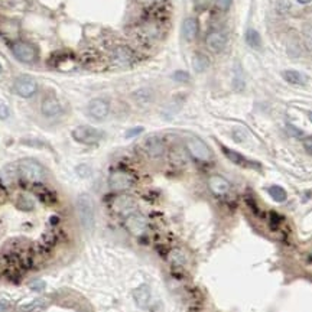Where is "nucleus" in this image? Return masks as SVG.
<instances>
[{"instance_id": "nucleus-1", "label": "nucleus", "mask_w": 312, "mask_h": 312, "mask_svg": "<svg viewBox=\"0 0 312 312\" xmlns=\"http://www.w3.org/2000/svg\"><path fill=\"white\" fill-rule=\"evenodd\" d=\"M77 214L80 218L81 225L90 232L94 228V223H96V207H94V201L93 198L87 195V194H81L77 198Z\"/></svg>"}, {"instance_id": "nucleus-2", "label": "nucleus", "mask_w": 312, "mask_h": 312, "mask_svg": "<svg viewBox=\"0 0 312 312\" xmlns=\"http://www.w3.org/2000/svg\"><path fill=\"white\" fill-rule=\"evenodd\" d=\"M17 169H19V174L22 175V178H25L29 182L38 184V182H42L45 178V171L42 168V165L33 159L20 160L17 165Z\"/></svg>"}, {"instance_id": "nucleus-3", "label": "nucleus", "mask_w": 312, "mask_h": 312, "mask_svg": "<svg viewBox=\"0 0 312 312\" xmlns=\"http://www.w3.org/2000/svg\"><path fill=\"white\" fill-rule=\"evenodd\" d=\"M185 144H186V149L188 152L191 153L192 158H195L197 160H201V162H208V160L213 159V152L211 149L208 148V144L197 136H190L186 137L185 140Z\"/></svg>"}, {"instance_id": "nucleus-4", "label": "nucleus", "mask_w": 312, "mask_h": 312, "mask_svg": "<svg viewBox=\"0 0 312 312\" xmlns=\"http://www.w3.org/2000/svg\"><path fill=\"white\" fill-rule=\"evenodd\" d=\"M133 184H135L133 175L130 172H128V171H123V169L113 171L110 176H109V186H110L112 191H126L129 188H132Z\"/></svg>"}, {"instance_id": "nucleus-5", "label": "nucleus", "mask_w": 312, "mask_h": 312, "mask_svg": "<svg viewBox=\"0 0 312 312\" xmlns=\"http://www.w3.org/2000/svg\"><path fill=\"white\" fill-rule=\"evenodd\" d=\"M72 137L80 143L94 144L103 139V132L91 126H78L72 130Z\"/></svg>"}, {"instance_id": "nucleus-6", "label": "nucleus", "mask_w": 312, "mask_h": 312, "mask_svg": "<svg viewBox=\"0 0 312 312\" xmlns=\"http://www.w3.org/2000/svg\"><path fill=\"white\" fill-rule=\"evenodd\" d=\"M124 225L128 228V232L133 236H142L148 230V220L146 217L139 214V213H132L126 216V221Z\"/></svg>"}, {"instance_id": "nucleus-7", "label": "nucleus", "mask_w": 312, "mask_h": 312, "mask_svg": "<svg viewBox=\"0 0 312 312\" xmlns=\"http://www.w3.org/2000/svg\"><path fill=\"white\" fill-rule=\"evenodd\" d=\"M13 88L20 97H32L38 90V84L31 77L22 75V77H17L13 84Z\"/></svg>"}, {"instance_id": "nucleus-8", "label": "nucleus", "mask_w": 312, "mask_h": 312, "mask_svg": "<svg viewBox=\"0 0 312 312\" xmlns=\"http://www.w3.org/2000/svg\"><path fill=\"white\" fill-rule=\"evenodd\" d=\"M110 112V104L104 98H94L88 104V114L94 120H104Z\"/></svg>"}, {"instance_id": "nucleus-9", "label": "nucleus", "mask_w": 312, "mask_h": 312, "mask_svg": "<svg viewBox=\"0 0 312 312\" xmlns=\"http://www.w3.org/2000/svg\"><path fill=\"white\" fill-rule=\"evenodd\" d=\"M144 152L148 153L149 158L152 159H158L163 153H165V143L163 140L158 136H149L144 139L143 142Z\"/></svg>"}, {"instance_id": "nucleus-10", "label": "nucleus", "mask_w": 312, "mask_h": 312, "mask_svg": "<svg viewBox=\"0 0 312 312\" xmlns=\"http://www.w3.org/2000/svg\"><path fill=\"white\" fill-rule=\"evenodd\" d=\"M12 52L22 63H33L35 56H36L35 49L29 44H26V42H16V44H13Z\"/></svg>"}, {"instance_id": "nucleus-11", "label": "nucleus", "mask_w": 312, "mask_h": 312, "mask_svg": "<svg viewBox=\"0 0 312 312\" xmlns=\"http://www.w3.org/2000/svg\"><path fill=\"white\" fill-rule=\"evenodd\" d=\"M112 58L117 65H129L133 63L135 54L128 45H117V47L113 48Z\"/></svg>"}, {"instance_id": "nucleus-12", "label": "nucleus", "mask_w": 312, "mask_h": 312, "mask_svg": "<svg viewBox=\"0 0 312 312\" xmlns=\"http://www.w3.org/2000/svg\"><path fill=\"white\" fill-rule=\"evenodd\" d=\"M40 112L45 117H58L61 113H63V107H61V103L56 100L54 96H48L45 97L42 100V104H40Z\"/></svg>"}, {"instance_id": "nucleus-13", "label": "nucleus", "mask_w": 312, "mask_h": 312, "mask_svg": "<svg viewBox=\"0 0 312 312\" xmlns=\"http://www.w3.org/2000/svg\"><path fill=\"white\" fill-rule=\"evenodd\" d=\"M135 208H136V202L129 195H120L113 201V210L119 214L129 216V214L135 213Z\"/></svg>"}, {"instance_id": "nucleus-14", "label": "nucleus", "mask_w": 312, "mask_h": 312, "mask_svg": "<svg viewBox=\"0 0 312 312\" xmlns=\"http://www.w3.org/2000/svg\"><path fill=\"white\" fill-rule=\"evenodd\" d=\"M205 44L210 51L213 52H221L227 45V36L224 33L220 32V31H213L207 35V39Z\"/></svg>"}, {"instance_id": "nucleus-15", "label": "nucleus", "mask_w": 312, "mask_h": 312, "mask_svg": "<svg viewBox=\"0 0 312 312\" xmlns=\"http://www.w3.org/2000/svg\"><path fill=\"white\" fill-rule=\"evenodd\" d=\"M208 186L213 194L216 195H225L227 192L230 191L232 185L225 179L224 176L221 175H211L208 178Z\"/></svg>"}, {"instance_id": "nucleus-16", "label": "nucleus", "mask_w": 312, "mask_h": 312, "mask_svg": "<svg viewBox=\"0 0 312 312\" xmlns=\"http://www.w3.org/2000/svg\"><path fill=\"white\" fill-rule=\"evenodd\" d=\"M133 298H135L137 306L146 308L151 302V289L148 285H140L133 290Z\"/></svg>"}, {"instance_id": "nucleus-17", "label": "nucleus", "mask_w": 312, "mask_h": 312, "mask_svg": "<svg viewBox=\"0 0 312 312\" xmlns=\"http://www.w3.org/2000/svg\"><path fill=\"white\" fill-rule=\"evenodd\" d=\"M221 149H223V153L227 156V159L232 160L233 163H236V165H239V167H246V168L255 167V163L250 162V160H248L246 156H243L241 153L232 151V149H228V148H225V146H221Z\"/></svg>"}, {"instance_id": "nucleus-18", "label": "nucleus", "mask_w": 312, "mask_h": 312, "mask_svg": "<svg viewBox=\"0 0 312 312\" xmlns=\"http://www.w3.org/2000/svg\"><path fill=\"white\" fill-rule=\"evenodd\" d=\"M197 33H198V24L194 17H188L185 19L184 24H182V36L185 40L192 42V40L197 38Z\"/></svg>"}, {"instance_id": "nucleus-19", "label": "nucleus", "mask_w": 312, "mask_h": 312, "mask_svg": "<svg viewBox=\"0 0 312 312\" xmlns=\"http://www.w3.org/2000/svg\"><path fill=\"white\" fill-rule=\"evenodd\" d=\"M47 306H48V299L47 298H38V299H33L32 302L20 305L17 308V312H42Z\"/></svg>"}, {"instance_id": "nucleus-20", "label": "nucleus", "mask_w": 312, "mask_h": 312, "mask_svg": "<svg viewBox=\"0 0 312 312\" xmlns=\"http://www.w3.org/2000/svg\"><path fill=\"white\" fill-rule=\"evenodd\" d=\"M282 77L285 78L286 82L294 84V86H305L308 82V77L302 72L295 71V70H286L282 72Z\"/></svg>"}, {"instance_id": "nucleus-21", "label": "nucleus", "mask_w": 312, "mask_h": 312, "mask_svg": "<svg viewBox=\"0 0 312 312\" xmlns=\"http://www.w3.org/2000/svg\"><path fill=\"white\" fill-rule=\"evenodd\" d=\"M246 42H247V45L250 48H262V38H260V35H259L256 29H248L247 32H246Z\"/></svg>"}, {"instance_id": "nucleus-22", "label": "nucleus", "mask_w": 312, "mask_h": 312, "mask_svg": "<svg viewBox=\"0 0 312 312\" xmlns=\"http://www.w3.org/2000/svg\"><path fill=\"white\" fill-rule=\"evenodd\" d=\"M192 67L197 72H204L210 67V59L204 54H197L192 59Z\"/></svg>"}, {"instance_id": "nucleus-23", "label": "nucleus", "mask_w": 312, "mask_h": 312, "mask_svg": "<svg viewBox=\"0 0 312 312\" xmlns=\"http://www.w3.org/2000/svg\"><path fill=\"white\" fill-rule=\"evenodd\" d=\"M267 192H269V195H271L276 202H285L286 198H288L286 191H285L282 186H279V185H272V186H269V188H267Z\"/></svg>"}, {"instance_id": "nucleus-24", "label": "nucleus", "mask_w": 312, "mask_h": 312, "mask_svg": "<svg viewBox=\"0 0 312 312\" xmlns=\"http://www.w3.org/2000/svg\"><path fill=\"white\" fill-rule=\"evenodd\" d=\"M133 97L139 104H149L153 100V93L149 88H142V90H137Z\"/></svg>"}, {"instance_id": "nucleus-25", "label": "nucleus", "mask_w": 312, "mask_h": 312, "mask_svg": "<svg viewBox=\"0 0 312 312\" xmlns=\"http://www.w3.org/2000/svg\"><path fill=\"white\" fill-rule=\"evenodd\" d=\"M233 84H234V87H236L237 91H241V90L244 88V78H243V72H241L240 65H237L236 70H234V80H233Z\"/></svg>"}, {"instance_id": "nucleus-26", "label": "nucleus", "mask_w": 312, "mask_h": 312, "mask_svg": "<svg viewBox=\"0 0 312 312\" xmlns=\"http://www.w3.org/2000/svg\"><path fill=\"white\" fill-rule=\"evenodd\" d=\"M246 137H247V130H246V129L236 128L233 130V139H234L236 142L241 143V142L246 140Z\"/></svg>"}, {"instance_id": "nucleus-27", "label": "nucleus", "mask_w": 312, "mask_h": 312, "mask_svg": "<svg viewBox=\"0 0 312 312\" xmlns=\"http://www.w3.org/2000/svg\"><path fill=\"white\" fill-rule=\"evenodd\" d=\"M171 260L176 264H182L185 262V257L184 255L181 253V250H174V252L171 253Z\"/></svg>"}, {"instance_id": "nucleus-28", "label": "nucleus", "mask_w": 312, "mask_h": 312, "mask_svg": "<svg viewBox=\"0 0 312 312\" xmlns=\"http://www.w3.org/2000/svg\"><path fill=\"white\" fill-rule=\"evenodd\" d=\"M174 80L175 81H179V82H186V81H190V74L185 71H176L174 72Z\"/></svg>"}, {"instance_id": "nucleus-29", "label": "nucleus", "mask_w": 312, "mask_h": 312, "mask_svg": "<svg viewBox=\"0 0 312 312\" xmlns=\"http://www.w3.org/2000/svg\"><path fill=\"white\" fill-rule=\"evenodd\" d=\"M233 0H216V6L220 10H228L232 6Z\"/></svg>"}, {"instance_id": "nucleus-30", "label": "nucleus", "mask_w": 312, "mask_h": 312, "mask_svg": "<svg viewBox=\"0 0 312 312\" xmlns=\"http://www.w3.org/2000/svg\"><path fill=\"white\" fill-rule=\"evenodd\" d=\"M9 114H10V112H9L8 106L0 104V119H2V120H6L9 117Z\"/></svg>"}, {"instance_id": "nucleus-31", "label": "nucleus", "mask_w": 312, "mask_h": 312, "mask_svg": "<svg viewBox=\"0 0 312 312\" xmlns=\"http://www.w3.org/2000/svg\"><path fill=\"white\" fill-rule=\"evenodd\" d=\"M12 311V304L9 301H5L2 299L0 301V312H10Z\"/></svg>"}, {"instance_id": "nucleus-32", "label": "nucleus", "mask_w": 312, "mask_h": 312, "mask_svg": "<svg viewBox=\"0 0 312 312\" xmlns=\"http://www.w3.org/2000/svg\"><path fill=\"white\" fill-rule=\"evenodd\" d=\"M305 151L312 155V137H305L304 139Z\"/></svg>"}, {"instance_id": "nucleus-33", "label": "nucleus", "mask_w": 312, "mask_h": 312, "mask_svg": "<svg viewBox=\"0 0 312 312\" xmlns=\"http://www.w3.org/2000/svg\"><path fill=\"white\" fill-rule=\"evenodd\" d=\"M143 132V128H135L132 129V130H129L128 133H126V137H133V136H137V135H140Z\"/></svg>"}, {"instance_id": "nucleus-34", "label": "nucleus", "mask_w": 312, "mask_h": 312, "mask_svg": "<svg viewBox=\"0 0 312 312\" xmlns=\"http://www.w3.org/2000/svg\"><path fill=\"white\" fill-rule=\"evenodd\" d=\"M298 2H299L301 5H308V3H311L312 0H298Z\"/></svg>"}, {"instance_id": "nucleus-35", "label": "nucleus", "mask_w": 312, "mask_h": 312, "mask_svg": "<svg viewBox=\"0 0 312 312\" xmlns=\"http://www.w3.org/2000/svg\"><path fill=\"white\" fill-rule=\"evenodd\" d=\"M308 116H309V120H311V123H312V112L309 113V114H308Z\"/></svg>"}, {"instance_id": "nucleus-36", "label": "nucleus", "mask_w": 312, "mask_h": 312, "mask_svg": "<svg viewBox=\"0 0 312 312\" xmlns=\"http://www.w3.org/2000/svg\"><path fill=\"white\" fill-rule=\"evenodd\" d=\"M0 72H2V65H0Z\"/></svg>"}]
</instances>
